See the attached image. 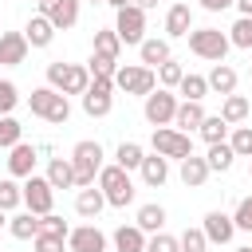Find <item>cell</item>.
I'll use <instances>...</instances> for the list:
<instances>
[{"label": "cell", "instance_id": "44", "mask_svg": "<svg viewBox=\"0 0 252 252\" xmlns=\"http://www.w3.org/2000/svg\"><path fill=\"white\" fill-rule=\"evenodd\" d=\"M39 232H47V236H63V240H67V232H71V224H67L63 217H55V213H47V217H39Z\"/></svg>", "mask_w": 252, "mask_h": 252}, {"label": "cell", "instance_id": "1", "mask_svg": "<svg viewBox=\"0 0 252 252\" xmlns=\"http://www.w3.org/2000/svg\"><path fill=\"white\" fill-rule=\"evenodd\" d=\"M94 185L102 189V197H106V205H110V209H126V205H134V197H138V189H134V177H130L126 169H118L114 161L98 169Z\"/></svg>", "mask_w": 252, "mask_h": 252}, {"label": "cell", "instance_id": "18", "mask_svg": "<svg viewBox=\"0 0 252 252\" xmlns=\"http://www.w3.org/2000/svg\"><path fill=\"white\" fill-rule=\"evenodd\" d=\"M138 55H142V67H150V71H158L165 59H173L169 39H158V35H146V39L138 43Z\"/></svg>", "mask_w": 252, "mask_h": 252}, {"label": "cell", "instance_id": "13", "mask_svg": "<svg viewBox=\"0 0 252 252\" xmlns=\"http://www.w3.org/2000/svg\"><path fill=\"white\" fill-rule=\"evenodd\" d=\"M110 236L98 228V224H79L67 232V252H106Z\"/></svg>", "mask_w": 252, "mask_h": 252}, {"label": "cell", "instance_id": "57", "mask_svg": "<svg viewBox=\"0 0 252 252\" xmlns=\"http://www.w3.org/2000/svg\"><path fill=\"white\" fill-rule=\"evenodd\" d=\"M0 35H4V28H0Z\"/></svg>", "mask_w": 252, "mask_h": 252}, {"label": "cell", "instance_id": "4", "mask_svg": "<svg viewBox=\"0 0 252 252\" xmlns=\"http://www.w3.org/2000/svg\"><path fill=\"white\" fill-rule=\"evenodd\" d=\"M28 106H32L35 118H43V122H51V126H63V122L71 118L67 94H59V91H51V87H35V91L28 94Z\"/></svg>", "mask_w": 252, "mask_h": 252}, {"label": "cell", "instance_id": "42", "mask_svg": "<svg viewBox=\"0 0 252 252\" xmlns=\"http://www.w3.org/2000/svg\"><path fill=\"white\" fill-rule=\"evenodd\" d=\"M232 224H236V232H252V197H240V201H236Z\"/></svg>", "mask_w": 252, "mask_h": 252}, {"label": "cell", "instance_id": "9", "mask_svg": "<svg viewBox=\"0 0 252 252\" xmlns=\"http://www.w3.org/2000/svg\"><path fill=\"white\" fill-rule=\"evenodd\" d=\"M20 193H24V209H28V213H35V217H47V213H51V205H55V189H51V185H47V177H39V173L24 177Z\"/></svg>", "mask_w": 252, "mask_h": 252}, {"label": "cell", "instance_id": "14", "mask_svg": "<svg viewBox=\"0 0 252 252\" xmlns=\"http://www.w3.org/2000/svg\"><path fill=\"white\" fill-rule=\"evenodd\" d=\"M39 150L35 146H28V142H16L12 150H8V177H16V181H24V177H32L35 173V158Z\"/></svg>", "mask_w": 252, "mask_h": 252}, {"label": "cell", "instance_id": "21", "mask_svg": "<svg viewBox=\"0 0 252 252\" xmlns=\"http://www.w3.org/2000/svg\"><path fill=\"white\" fill-rule=\"evenodd\" d=\"M102 209H106V197H102V189H98V185H87V189H79V193H75V213H79L83 220H94Z\"/></svg>", "mask_w": 252, "mask_h": 252}, {"label": "cell", "instance_id": "10", "mask_svg": "<svg viewBox=\"0 0 252 252\" xmlns=\"http://www.w3.org/2000/svg\"><path fill=\"white\" fill-rule=\"evenodd\" d=\"M110 106H114V79H98L94 75L87 94H83V114L87 118H106Z\"/></svg>", "mask_w": 252, "mask_h": 252}, {"label": "cell", "instance_id": "20", "mask_svg": "<svg viewBox=\"0 0 252 252\" xmlns=\"http://www.w3.org/2000/svg\"><path fill=\"white\" fill-rule=\"evenodd\" d=\"M205 83H209V91H217V94L224 98V94H236L240 75H236V67H228V63H213V71L205 75Z\"/></svg>", "mask_w": 252, "mask_h": 252}, {"label": "cell", "instance_id": "8", "mask_svg": "<svg viewBox=\"0 0 252 252\" xmlns=\"http://www.w3.org/2000/svg\"><path fill=\"white\" fill-rule=\"evenodd\" d=\"M173 114H177V91L154 87V91L142 98V118H146L150 126H173Z\"/></svg>", "mask_w": 252, "mask_h": 252}, {"label": "cell", "instance_id": "19", "mask_svg": "<svg viewBox=\"0 0 252 252\" xmlns=\"http://www.w3.org/2000/svg\"><path fill=\"white\" fill-rule=\"evenodd\" d=\"M24 39H28V47H51V39H55L51 20H47L43 12H35V16L24 24Z\"/></svg>", "mask_w": 252, "mask_h": 252}, {"label": "cell", "instance_id": "38", "mask_svg": "<svg viewBox=\"0 0 252 252\" xmlns=\"http://www.w3.org/2000/svg\"><path fill=\"white\" fill-rule=\"evenodd\" d=\"M228 150L236 158H252V126H232L228 130Z\"/></svg>", "mask_w": 252, "mask_h": 252}, {"label": "cell", "instance_id": "50", "mask_svg": "<svg viewBox=\"0 0 252 252\" xmlns=\"http://www.w3.org/2000/svg\"><path fill=\"white\" fill-rule=\"evenodd\" d=\"M134 4H138L142 12H150V8H158V0H134Z\"/></svg>", "mask_w": 252, "mask_h": 252}, {"label": "cell", "instance_id": "27", "mask_svg": "<svg viewBox=\"0 0 252 252\" xmlns=\"http://www.w3.org/2000/svg\"><path fill=\"white\" fill-rule=\"evenodd\" d=\"M8 232H12L16 240H35V236H39V217L28 213V209H24V213H12V217H8Z\"/></svg>", "mask_w": 252, "mask_h": 252}, {"label": "cell", "instance_id": "12", "mask_svg": "<svg viewBox=\"0 0 252 252\" xmlns=\"http://www.w3.org/2000/svg\"><path fill=\"white\" fill-rule=\"evenodd\" d=\"M201 232H205L209 244H232V236H236L232 213H224V209H209L205 220H201Z\"/></svg>", "mask_w": 252, "mask_h": 252}, {"label": "cell", "instance_id": "49", "mask_svg": "<svg viewBox=\"0 0 252 252\" xmlns=\"http://www.w3.org/2000/svg\"><path fill=\"white\" fill-rule=\"evenodd\" d=\"M102 4H110V8H114V12H118V8H130V4H134V0H102Z\"/></svg>", "mask_w": 252, "mask_h": 252}, {"label": "cell", "instance_id": "39", "mask_svg": "<svg viewBox=\"0 0 252 252\" xmlns=\"http://www.w3.org/2000/svg\"><path fill=\"white\" fill-rule=\"evenodd\" d=\"M16 142H24V126L12 114H0V150H12Z\"/></svg>", "mask_w": 252, "mask_h": 252}, {"label": "cell", "instance_id": "22", "mask_svg": "<svg viewBox=\"0 0 252 252\" xmlns=\"http://www.w3.org/2000/svg\"><path fill=\"white\" fill-rule=\"evenodd\" d=\"M146 240H150V236H146L138 224H118L114 236H110L114 252H146Z\"/></svg>", "mask_w": 252, "mask_h": 252}, {"label": "cell", "instance_id": "58", "mask_svg": "<svg viewBox=\"0 0 252 252\" xmlns=\"http://www.w3.org/2000/svg\"><path fill=\"white\" fill-rule=\"evenodd\" d=\"M248 102H252V98H248Z\"/></svg>", "mask_w": 252, "mask_h": 252}, {"label": "cell", "instance_id": "45", "mask_svg": "<svg viewBox=\"0 0 252 252\" xmlns=\"http://www.w3.org/2000/svg\"><path fill=\"white\" fill-rule=\"evenodd\" d=\"M146 252H181V244H177V236H169V232H154V236L146 240Z\"/></svg>", "mask_w": 252, "mask_h": 252}, {"label": "cell", "instance_id": "7", "mask_svg": "<svg viewBox=\"0 0 252 252\" xmlns=\"http://www.w3.org/2000/svg\"><path fill=\"white\" fill-rule=\"evenodd\" d=\"M114 87L126 91V94L146 98V94L158 87V75H154L150 67H142V63H118V71H114Z\"/></svg>", "mask_w": 252, "mask_h": 252}, {"label": "cell", "instance_id": "48", "mask_svg": "<svg viewBox=\"0 0 252 252\" xmlns=\"http://www.w3.org/2000/svg\"><path fill=\"white\" fill-rule=\"evenodd\" d=\"M232 8H236L240 16H252V0H232Z\"/></svg>", "mask_w": 252, "mask_h": 252}, {"label": "cell", "instance_id": "29", "mask_svg": "<svg viewBox=\"0 0 252 252\" xmlns=\"http://www.w3.org/2000/svg\"><path fill=\"white\" fill-rule=\"evenodd\" d=\"M228 130H232V126H228V122H224L220 114H205V122L197 126V134L205 138V146H217V142H228Z\"/></svg>", "mask_w": 252, "mask_h": 252}, {"label": "cell", "instance_id": "40", "mask_svg": "<svg viewBox=\"0 0 252 252\" xmlns=\"http://www.w3.org/2000/svg\"><path fill=\"white\" fill-rule=\"evenodd\" d=\"M177 244H181V252H205V248H209V240H205L201 224H197V228H185V232L177 236Z\"/></svg>", "mask_w": 252, "mask_h": 252}, {"label": "cell", "instance_id": "47", "mask_svg": "<svg viewBox=\"0 0 252 252\" xmlns=\"http://www.w3.org/2000/svg\"><path fill=\"white\" fill-rule=\"evenodd\" d=\"M205 12H224V8H232V0H197Z\"/></svg>", "mask_w": 252, "mask_h": 252}, {"label": "cell", "instance_id": "36", "mask_svg": "<svg viewBox=\"0 0 252 252\" xmlns=\"http://www.w3.org/2000/svg\"><path fill=\"white\" fill-rule=\"evenodd\" d=\"M20 205H24L20 181H16V177H0V209H4V213H16Z\"/></svg>", "mask_w": 252, "mask_h": 252}, {"label": "cell", "instance_id": "23", "mask_svg": "<svg viewBox=\"0 0 252 252\" xmlns=\"http://www.w3.org/2000/svg\"><path fill=\"white\" fill-rule=\"evenodd\" d=\"M138 173H142V181H146L150 189H158V185L169 181V161H165L161 154H146L142 165H138Z\"/></svg>", "mask_w": 252, "mask_h": 252}, {"label": "cell", "instance_id": "15", "mask_svg": "<svg viewBox=\"0 0 252 252\" xmlns=\"http://www.w3.org/2000/svg\"><path fill=\"white\" fill-rule=\"evenodd\" d=\"M193 32V8L185 0H173L165 12V39H185Z\"/></svg>", "mask_w": 252, "mask_h": 252}, {"label": "cell", "instance_id": "53", "mask_svg": "<svg viewBox=\"0 0 252 252\" xmlns=\"http://www.w3.org/2000/svg\"><path fill=\"white\" fill-rule=\"evenodd\" d=\"M232 252H252V248H232Z\"/></svg>", "mask_w": 252, "mask_h": 252}, {"label": "cell", "instance_id": "5", "mask_svg": "<svg viewBox=\"0 0 252 252\" xmlns=\"http://www.w3.org/2000/svg\"><path fill=\"white\" fill-rule=\"evenodd\" d=\"M185 39H189V51H193L197 59H209V63H224V55H228V47H232L220 28H193Z\"/></svg>", "mask_w": 252, "mask_h": 252}, {"label": "cell", "instance_id": "3", "mask_svg": "<svg viewBox=\"0 0 252 252\" xmlns=\"http://www.w3.org/2000/svg\"><path fill=\"white\" fill-rule=\"evenodd\" d=\"M47 87L59 94H87L91 87V71L87 63H47Z\"/></svg>", "mask_w": 252, "mask_h": 252}, {"label": "cell", "instance_id": "33", "mask_svg": "<svg viewBox=\"0 0 252 252\" xmlns=\"http://www.w3.org/2000/svg\"><path fill=\"white\" fill-rule=\"evenodd\" d=\"M134 224H138L146 236H154V232H161V224H165V209H161V205H142L138 217H134Z\"/></svg>", "mask_w": 252, "mask_h": 252}, {"label": "cell", "instance_id": "25", "mask_svg": "<svg viewBox=\"0 0 252 252\" xmlns=\"http://www.w3.org/2000/svg\"><path fill=\"white\" fill-rule=\"evenodd\" d=\"M201 122H205V106H201V102H177L173 130H181V134H193Z\"/></svg>", "mask_w": 252, "mask_h": 252}, {"label": "cell", "instance_id": "54", "mask_svg": "<svg viewBox=\"0 0 252 252\" xmlns=\"http://www.w3.org/2000/svg\"><path fill=\"white\" fill-rule=\"evenodd\" d=\"M248 177H252V158H248Z\"/></svg>", "mask_w": 252, "mask_h": 252}, {"label": "cell", "instance_id": "30", "mask_svg": "<svg viewBox=\"0 0 252 252\" xmlns=\"http://www.w3.org/2000/svg\"><path fill=\"white\" fill-rule=\"evenodd\" d=\"M142 158H146V146H142V142H122V146L114 150V165L126 169V173H134V169L142 165Z\"/></svg>", "mask_w": 252, "mask_h": 252}, {"label": "cell", "instance_id": "31", "mask_svg": "<svg viewBox=\"0 0 252 252\" xmlns=\"http://www.w3.org/2000/svg\"><path fill=\"white\" fill-rule=\"evenodd\" d=\"M177 94H181V102H201V98L209 94V83H205V75H193V71H185V79L177 83Z\"/></svg>", "mask_w": 252, "mask_h": 252}, {"label": "cell", "instance_id": "2", "mask_svg": "<svg viewBox=\"0 0 252 252\" xmlns=\"http://www.w3.org/2000/svg\"><path fill=\"white\" fill-rule=\"evenodd\" d=\"M102 158H106V154H102V146H98L94 138H83V142H75V150H71V169H75V189H87V185H94V177H98V169L106 165Z\"/></svg>", "mask_w": 252, "mask_h": 252}, {"label": "cell", "instance_id": "55", "mask_svg": "<svg viewBox=\"0 0 252 252\" xmlns=\"http://www.w3.org/2000/svg\"><path fill=\"white\" fill-rule=\"evenodd\" d=\"M79 4H83V0H79ZM87 4H98V0H87Z\"/></svg>", "mask_w": 252, "mask_h": 252}, {"label": "cell", "instance_id": "32", "mask_svg": "<svg viewBox=\"0 0 252 252\" xmlns=\"http://www.w3.org/2000/svg\"><path fill=\"white\" fill-rule=\"evenodd\" d=\"M232 161H236V154L228 150V142H217V146H209V154H205L209 173H228V169H232Z\"/></svg>", "mask_w": 252, "mask_h": 252}, {"label": "cell", "instance_id": "37", "mask_svg": "<svg viewBox=\"0 0 252 252\" xmlns=\"http://www.w3.org/2000/svg\"><path fill=\"white\" fill-rule=\"evenodd\" d=\"M224 35H228V43H232V47L252 51V16H240V20H236V24H232Z\"/></svg>", "mask_w": 252, "mask_h": 252}, {"label": "cell", "instance_id": "26", "mask_svg": "<svg viewBox=\"0 0 252 252\" xmlns=\"http://www.w3.org/2000/svg\"><path fill=\"white\" fill-rule=\"evenodd\" d=\"M43 177H47V185H51V189H75V169H71V158H51Z\"/></svg>", "mask_w": 252, "mask_h": 252}, {"label": "cell", "instance_id": "11", "mask_svg": "<svg viewBox=\"0 0 252 252\" xmlns=\"http://www.w3.org/2000/svg\"><path fill=\"white\" fill-rule=\"evenodd\" d=\"M114 35H118L122 43L138 47V43L146 39V12H142L138 4H130V8H118V16H114Z\"/></svg>", "mask_w": 252, "mask_h": 252}, {"label": "cell", "instance_id": "43", "mask_svg": "<svg viewBox=\"0 0 252 252\" xmlns=\"http://www.w3.org/2000/svg\"><path fill=\"white\" fill-rule=\"evenodd\" d=\"M87 71H91V79H94V75H98V79H114L118 63L106 59V55H91V59H87Z\"/></svg>", "mask_w": 252, "mask_h": 252}, {"label": "cell", "instance_id": "17", "mask_svg": "<svg viewBox=\"0 0 252 252\" xmlns=\"http://www.w3.org/2000/svg\"><path fill=\"white\" fill-rule=\"evenodd\" d=\"M43 16L51 20L55 32H67V28L79 24V0H51V4L43 8Z\"/></svg>", "mask_w": 252, "mask_h": 252}, {"label": "cell", "instance_id": "28", "mask_svg": "<svg viewBox=\"0 0 252 252\" xmlns=\"http://www.w3.org/2000/svg\"><path fill=\"white\" fill-rule=\"evenodd\" d=\"M248 114H252V102H248L244 94H224V102H220V118H224L228 126H240Z\"/></svg>", "mask_w": 252, "mask_h": 252}, {"label": "cell", "instance_id": "24", "mask_svg": "<svg viewBox=\"0 0 252 252\" xmlns=\"http://www.w3.org/2000/svg\"><path fill=\"white\" fill-rule=\"evenodd\" d=\"M177 177H181V185H185V189H201V185L209 181V165H205V158H197V154H189V158L181 161V169H177Z\"/></svg>", "mask_w": 252, "mask_h": 252}, {"label": "cell", "instance_id": "35", "mask_svg": "<svg viewBox=\"0 0 252 252\" xmlns=\"http://www.w3.org/2000/svg\"><path fill=\"white\" fill-rule=\"evenodd\" d=\"M154 75H158V87H161V91H177V83L185 79V67H181L177 59H165Z\"/></svg>", "mask_w": 252, "mask_h": 252}, {"label": "cell", "instance_id": "6", "mask_svg": "<svg viewBox=\"0 0 252 252\" xmlns=\"http://www.w3.org/2000/svg\"><path fill=\"white\" fill-rule=\"evenodd\" d=\"M150 146H154V154H161L165 161H185V158L193 154V134H181V130H173V126H154Z\"/></svg>", "mask_w": 252, "mask_h": 252}, {"label": "cell", "instance_id": "51", "mask_svg": "<svg viewBox=\"0 0 252 252\" xmlns=\"http://www.w3.org/2000/svg\"><path fill=\"white\" fill-rule=\"evenodd\" d=\"M0 228H8V213L4 209H0Z\"/></svg>", "mask_w": 252, "mask_h": 252}, {"label": "cell", "instance_id": "34", "mask_svg": "<svg viewBox=\"0 0 252 252\" xmlns=\"http://www.w3.org/2000/svg\"><path fill=\"white\" fill-rule=\"evenodd\" d=\"M118 51H122V39L114 35V28H98L94 32V55H106L118 63Z\"/></svg>", "mask_w": 252, "mask_h": 252}, {"label": "cell", "instance_id": "16", "mask_svg": "<svg viewBox=\"0 0 252 252\" xmlns=\"http://www.w3.org/2000/svg\"><path fill=\"white\" fill-rule=\"evenodd\" d=\"M28 39H24V32H4L0 35V67H20L24 59H28Z\"/></svg>", "mask_w": 252, "mask_h": 252}, {"label": "cell", "instance_id": "52", "mask_svg": "<svg viewBox=\"0 0 252 252\" xmlns=\"http://www.w3.org/2000/svg\"><path fill=\"white\" fill-rule=\"evenodd\" d=\"M47 4H51V0H35V8H39V12H43V8H47Z\"/></svg>", "mask_w": 252, "mask_h": 252}, {"label": "cell", "instance_id": "56", "mask_svg": "<svg viewBox=\"0 0 252 252\" xmlns=\"http://www.w3.org/2000/svg\"><path fill=\"white\" fill-rule=\"evenodd\" d=\"M248 79H252V67H248Z\"/></svg>", "mask_w": 252, "mask_h": 252}, {"label": "cell", "instance_id": "46", "mask_svg": "<svg viewBox=\"0 0 252 252\" xmlns=\"http://www.w3.org/2000/svg\"><path fill=\"white\" fill-rule=\"evenodd\" d=\"M32 248H35V252H63L67 240H63V236H47V232H39V236L32 240Z\"/></svg>", "mask_w": 252, "mask_h": 252}, {"label": "cell", "instance_id": "41", "mask_svg": "<svg viewBox=\"0 0 252 252\" xmlns=\"http://www.w3.org/2000/svg\"><path fill=\"white\" fill-rule=\"evenodd\" d=\"M20 106V87L12 79H0V114H12Z\"/></svg>", "mask_w": 252, "mask_h": 252}]
</instances>
